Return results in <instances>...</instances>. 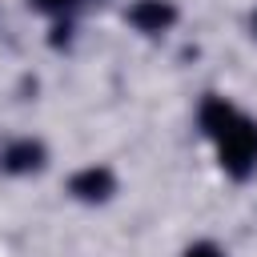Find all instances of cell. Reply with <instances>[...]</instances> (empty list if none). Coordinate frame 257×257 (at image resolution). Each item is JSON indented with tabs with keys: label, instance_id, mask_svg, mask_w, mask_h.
I'll return each mask as SVG.
<instances>
[{
	"label": "cell",
	"instance_id": "cell-6",
	"mask_svg": "<svg viewBox=\"0 0 257 257\" xmlns=\"http://www.w3.org/2000/svg\"><path fill=\"white\" fill-rule=\"evenodd\" d=\"M40 8H60V4H68V0H36Z\"/></svg>",
	"mask_w": 257,
	"mask_h": 257
},
{
	"label": "cell",
	"instance_id": "cell-2",
	"mask_svg": "<svg viewBox=\"0 0 257 257\" xmlns=\"http://www.w3.org/2000/svg\"><path fill=\"white\" fill-rule=\"evenodd\" d=\"M128 20L141 28V32H161L165 24H173V8L165 0H137L128 8Z\"/></svg>",
	"mask_w": 257,
	"mask_h": 257
},
{
	"label": "cell",
	"instance_id": "cell-1",
	"mask_svg": "<svg viewBox=\"0 0 257 257\" xmlns=\"http://www.w3.org/2000/svg\"><path fill=\"white\" fill-rule=\"evenodd\" d=\"M217 145H221V165L237 177H245L253 165H257V124L245 120V116H233V124L225 133H217Z\"/></svg>",
	"mask_w": 257,
	"mask_h": 257
},
{
	"label": "cell",
	"instance_id": "cell-3",
	"mask_svg": "<svg viewBox=\"0 0 257 257\" xmlns=\"http://www.w3.org/2000/svg\"><path fill=\"white\" fill-rule=\"evenodd\" d=\"M72 193H80L84 201H100V197H108L112 193V173L108 169H84V173H76L72 177Z\"/></svg>",
	"mask_w": 257,
	"mask_h": 257
},
{
	"label": "cell",
	"instance_id": "cell-5",
	"mask_svg": "<svg viewBox=\"0 0 257 257\" xmlns=\"http://www.w3.org/2000/svg\"><path fill=\"white\" fill-rule=\"evenodd\" d=\"M185 257H221V249H217V245H209V241H201V245H193Z\"/></svg>",
	"mask_w": 257,
	"mask_h": 257
},
{
	"label": "cell",
	"instance_id": "cell-4",
	"mask_svg": "<svg viewBox=\"0 0 257 257\" xmlns=\"http://www.w3.org/2000/svg\"><path fill=\"white\" fill-rule=\"evenodd\" d=\"M40 157H44V149H40V145L20 141V145H12V149L4 153V165H8L12 173H28V169H36V165H40Z\"/></svg>",
	"mask_w": 257,
	"mask_h": 257
}]
</instances>
